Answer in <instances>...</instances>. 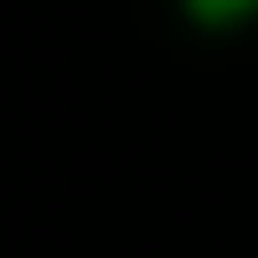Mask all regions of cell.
I'll return each mask as SVG.
<instances>
[{
  "instance_id": "6da1fadb",
  "label": "cell",
  "mask_w": 258,
  "mask_h": 258,
  "mask_svg": "<svg viewBox=\"0 0 258 258\" xmlns=\"http://www.w3.org/2000/svg\"><path fill=\"white\" fill-rule=\"evenodd\" d=\"M194 8H202V16H242L250 0H194Z\"/></svg>"
}]
</instances>
